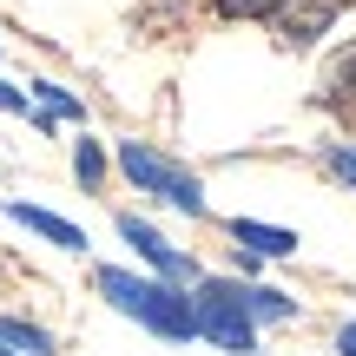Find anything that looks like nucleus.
I'll return each instance as SVG.
<instances>
[{"mask_svg": "<svg viewBox=\"0 0 356 356\" xmlns=\"http://www.w3.org/2000/svg\"><path fill=\"white\" fill-rule=\"evenodd\" d=\"M113 165L126 172V185H139L145 198L172 204V211H185V218H204V211H211V204H204V178L185 172L178 159H165L159 145H145V139H119Z\"/></svg>", "mask_w": 356, "mask_h": 356, "instance_id": "nucleus-2", "label": "nucleus"}, {"mask_svg": "<svg viewBox=\"0 0 356 356\" xmlns=\"http://www.w3.org/2000/svg\"><path fill=\"white\" fill-rule=\"evenodd\" d=\"M343 7H350V0H291V7L277 13V47L284 53L317 47V40L337 26V13H343Z\"/></svg>", "mask_w": 356, "mask_h": 356, "instance_id": "nucleus-5", "label": "nucleus"}, {"mask_svg": "<svg viewBox=\"0 0 356 356\" xmlns=\"http://www.w3.org/2000/svg\"><path fill=\"white\" fill-rule=\"evenodd\" d=\"M191 337L225 356H257V323L244 317V297H238V277H198L191 284Z\"/></svg>", "mask_w": 356, "mask_h": 356, "instance_id": "nucleus-3", "label": "nucleus"}, {"mask_svg": "<svg viewBox=\"0 0 356 356\" xmlns=\"http://www.w3.org/2000/svg\"><path fill=\"white\" fill-rule=\"evenodd\" d=\"M26 106H33L47 126H60V119H86V99H73L60 79H26Z\"/></svg>", "mask_w": 356, "mask_h": 356, "instance_id": "nucleus-9", "label": "nucleus"}, {"mask_svg": "<svg viewBox=\"0 0 356 356\" xmlns=\"http://www.w3.org/2000/svg\"><path fill=\"white\" fill-rule=\"evenodd\" d=\"M0 113H33V106H26V86H13V79H0Z\"/></svg>", "mask_w": 356, "mask_h": 356, "instance_id": "nucleus-15", "label": "nucleus"}, {"mask_svg": "<svg viewBox=\"0 0 356 356\" xmlns=\"http://www.w3.org/2000/svg\"><path fill=\"white\" fill-rule=\"evenodd\" d=\"M330 172L356 191V145H330Z\"/></svg>", "mask_w": 356, "mask_h": 356, "instance_id": "nucleus-14", "label": "nucleus"}, {"mask_svg": "<svg viewBox=\"0 0 356 356\" xmlns=\"http://www.w3.org/2000/svg\"><path fill=\"white\" fill-rule=\"evenodd\" d=\"M211 7L225 13V20H277L291 0H211Z\"/></svg>", "mask_w": 356, "mask_h": 356, "instance_id": "nucleus-13", "label": "nucleus"}, {"mask_svg": "<svg viewBox=\"0 0 356 356\" xmlns=\"http://www.w3.org/2000/svg\"><path fill=\"white\" fill-rule=\"evenodd\" d=\"M337 356H356V323H337Z\"/></svg>", "mask_w": 356, "mask_h": 356, "instance_id": "nucleus-16", "label": "nucleus"}, {"mask_svg": "<svg viewBox=\"0 0 356 356\" xmlns=\"http://www.w3.org/2000/svg\"><path fill=\"white\" fill-rule=\"evenodd\" d=\"M0 356H13V350H0Z\"/></svg>", "mask_w": 356, "mask_h": 356, "instance_id": "nucleus-17", "label": "nucleus"}, {"mask_svg": "<svg viewBox=\"0 0 356 356\" xmlns=\"http://www.w3.org/2000/svg\"><path fill=\"white\" fill-rule=\"evenodd\" d=\"M119 238L132 244V251H139V264L152 270V277H165V284H178V291H185V284H198V264H191L185 251H172V238L159 225H145V218H119Z\"/></svg>", "mask_w": 356, "mask_h": 356, "instance_id": "nucleus-4", "label": "nucleus"}, {"mask_svg": "<svg viewBox=\"0 0 356 356\" xmlns=\"http://www.w3.org/2000/svg\"><path fill=\"white\" fill-rule=\"evenodd\" d=\"M0 211H7L13 225H26V231H33V238H47L53 251H86V231H79L73 218L47 211V204H26V198H0Z\"/></svg>", "mask_w": 356, "mask_h": 356, "instance_id": "nucleus-6", "label": "nucleus"}, {"mask_svg": "<svg viewBox=\"0 0 356 356\" xmlns=\"http://www.w3.org/2000/svg\"><path fill=\"white\" fill-rule=\"evenodd\" d=\"M92 284H99V297L119 310V317H132L139 330L165 337V343H191V297L178 291V284L139 277V270H126V264H99Z\"/></svg>", "mask_w": 356, "mask_h": 356, "instance_id": "nucleus-1", "label": "nucleus"}, {"mask_svg": "<svg viewBox=\"0 0 356 356\" xmlns=\"http://www.w3.org/2000/svg\"><path fill=\"white\" fill-rule=\"evenodd\" d=\"M323 99H337V106H356V40H350V47L330 60V73H323Z\"/></svg>", "mask_w": 356, "mask_h": 356, "instance_id": "nucleus-11", "label": "nucleus"}, {"mask_svg": "<svg viewBox=\"0 0 356 356\" xmlns=\"http://www.w3.org/2000/svg\"><path fill=\"white\" fill-rule=\"evenodd\" d=\"M73 178H79V191L106 185V145L99 139H73Z\"/></svg>", "mask_w": 356, "mask_h": 356, "instance_id": "nucleus-12", "label": "nucleus"}, {"mask_svg": "<svg viewBox=\"0 0 356 356\" xmlns=\"http://www.w3.org/2000/svg\"><path fill=\"white\" fill-rule=\"evenodd\" d=\"M0 350H13V356H53V330H40V323H26V317H0Z\"/></svg>", "mask_w": 356, "mask_h": 356, "instance_id": "nucleus-10", "label": "nucleus"}, {"mask_svg": "<svg viewBox=\"0 0 356 356\" xmlns=\"http://www.w3.org/2000/svg\"><path fill=\"white\" fill-rule=\"evenodd\" d=\"M231 244H238L244 257H257V264H270V257H297L304 251V238L284 225H264V218H231Z\"/></svg>", "mask_w": 356, "mask_h": 356, "instance_id": "nucleus-7", "label": "nucleus"}, {"mask_svg": "<svg viewBox=\"0 0 356 356\" xmlns=\"http://www.w3.org/2000/svg\"><path fill=\"white\" fill-rule=\"evenodd\" d=\"M238 297H244V317H251V323H291V317H304L297 297L270 291V284H251V277H238Z\"/></svg>", "mask_w": 356, "mask_h": 356, "instance_id": "nucleus-8", "label": "nucleus"}]
</instances>
